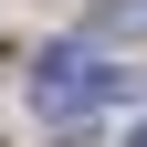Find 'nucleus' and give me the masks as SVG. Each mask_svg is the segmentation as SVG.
Listing matches in <instances>:
<instances>
[{
    "instance_id": "nucleus-1",
    "label": "nucleus",
    "mask_w": 147,
    "mask_h": 147,
    "mask_svg": "<svg viewBox=\"0 0 147 147\" xmlns=\"http://www.w3.org/2000/svg\"><path fill=\"white\" fill-rule=\"evenodd\" d=\"M116 95H126V63H105V53H84V42H53L42 63H32V105H42L53 126L95 116V105H116Z\"/></svg>"
},
{
    "instance_id": "nucleus-2",
    "label": "nucleus",
    "mask_w": 147,
    "mask_h": 147,
    "mask_svg": "<svg viewBox=\"0 0 147 147\" xmlns=\"http://www.w3.org/2000/svg\"><path fill=\"white\" fill-rule=\"evenodd\" d=\"M126 147H147V126H137V137H126Z\"/></svg>"
}]
</instances>
